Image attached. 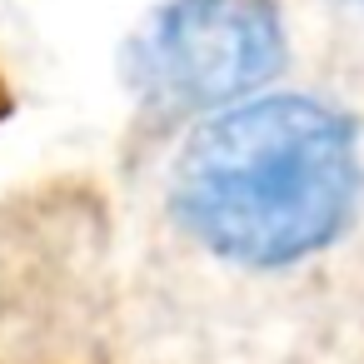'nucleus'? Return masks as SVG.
<instances>
[{"label": "nucleus", "instance_id": "4", "mask_svg": "<svg viewBox=\"0 0 364 364\" xmlns=\"http://www.w3.org/2000/svg\"><path fill=\"white\" fill-rule=\"evenodd\" d=\"M344 6H354V11H364V0H344Z\"/></svg>", "mask_w": 364, "mask_h": 364}, {"label": "nucleus", "instance_id": "3", "mask_svg": "<svg viewBox=\"0 0 364 364\" xmlns=\"http://www.w3.org/2000/svg\"><path fill=\"white\" fill-rule=\"evenodd\" d=\"M16 115V85H11V75L0 70V125H6Z\"/></svg>", "mask_w": 364, "mask_h": 364}, {"label": "nucleus", "instance_id": "1", "mask_svg": "<svg viewBox=\"0 0 364 364\" xmlns=\"http://www.w3.org/2000/svg\"><path fill=\"white\" fill-rule=\"evenodd\" d=\"M359 200L354 115L299 90L210 110L170 170V210L185 235L250 269H284L329 250L354 225Z\"/></svg>", "mask_w": 364, "mask_h": 364}, {"label": "nucleus", "instance_id": "2", "mask_svg": "<svg viewBox=\"0 0 364 364\" xmlns=\"http://www.w3.org/2000/svg\"><path fill=\"white\" fill-rule=\"evenodd\" d=\"M284 60L274 0H165L125 41V85L160 115H210L259 95Z\"/></svg>", "mask_w": 364, "mask_h": 364}]
</instances>
